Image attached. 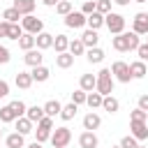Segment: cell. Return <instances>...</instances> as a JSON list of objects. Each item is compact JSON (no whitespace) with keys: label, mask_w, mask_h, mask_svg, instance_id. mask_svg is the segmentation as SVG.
I'll return each mask as SVG.
<instances>
[{"label":"cell","mask_w":148,"mask_h":148,"mask_svg":"<svg viewBox=\"0 0 148 148\" xmlns=\"http://www.w3.org/2000/svg\"><path fill=\"white\" fill-rule=\"evenodd\" d=\"M141 44V39H139V35L136 32H120V35H113V39H111V46L116 49V51H120V53H125V51H136V46Z\"/></svg>","instance_id":"obj_1"},{"label":"cell","mask_w":148,"mask_h":148,"mask_svg":"<svg viewBox=\"0 0 148 148\" xmlns=\"http://www.w3.org/2000/svg\"><path fill=\"white\" fill-rule=\"evenodd\" d=\"M97 83H95V90L99 92V95H111L113 92V74H111V69L109 67H104V69H99L97 74Z\"/></svg>","instance_id":"obj_2"},{"label":"cell","mask_w":148,"mask_h":148,"mask_svg":"<svg viewBox=\"0 0 148 148\" xmlns=\"http://www.w3.org/2000/svg\"><path fill=\"white\" fill-rule=\"evenodd\" d=\"M104 25L109 28L111 35H120V32H125V16L118 12H109V14H104Z\"/></svg>","instance_id":"obj_3"},{"label":"cell","mask_w":148,"mask_h":148,"mask_svg":"<svg viewBox=\"0 0 148 148\" xmlns=\"http://www.w3.org/2000/svg\"><path fill=\"white\" fill-rule=\"evenodd\" d=\"M49 141L53 143V148H67V143L72 141V130L65 127V125H60V127H56V130L51 132Z\"/></svg>","instance_id":"obj_4"},{"label":"cell","mask_w":148,"mask_h":148,"mask_svg":"<svg viewBox=\"0 0 148 148\" xmlns=\"http://www.w3.org/2000/svg\"><path fill=\"white\" fill-rule=\"evenodd\" d=\"M32 132H35V141H39V143L49 141V136H51V132H53V118L44 116V118L37 123V130H32Z\"/></svg>","instance_id":"obj_5"},{"label":"cell","mask_w":148,"mask_h":148,"mask_svg":"<svg viewBox=\"0 0 148 148\" xmlns=\"http://www.w3.org/2000/svg\"><path fill=\"white\" fill-rule=\"evenodd\" d=\"M21 28H23V32L39 35V32L44 30V21H42V18H37L35 14H25V16L21 18Z\"/></svg>","instance_id":"obj_6"},{"label":"cell","mask_w":148,"mask_h":148,"mask_svg":"<svg viewBox=\"0 0 148 148\" xmlns=\"http://www.w3.org/2000/svg\"><path fill=\"white\" fill-rule=\"evenodd\" d=\"M111 74H113V79L120 81V83H130V81H132L130 62H125V60H116V62L111 65Z\"/></svg>","instance_id":"obj_7"},{"label":"cell","mask_w":148,"mask_h":148,"mask_svg":"<svg viewBox=\"0 0 148 148\" xmlns=\"http://www.w3.org/2000/svg\"><path fill=\"white\" fill-rule=\"evenodd\" d=\"M130 134L136 141H146L148 139V123L146 120H130Z\"/></svg>","instance_id":"obj_8"},{"label":"cell","mask_w":148,"mask_h":148,"mask_svg":"<svg viewBox=\"0 0 148 148\" xmlns=\"http://www.w3.org/2000/svg\"><path fill=\"white\" fill-rule=\"evenodd\" d=\"M132 32H136L139 37L148 32V14H146V12L134 14V18H132Z\"/></svg>","instance_id":"obj_9"},{"label":"cell","mask_w":148,"mask_h":148,"mask_svg":"<svg viewBox=\"0 0 148 148\" xmlns=\"http://www.w3.org/2000/svg\"><path fill=\"white\" fill-rule=\"evenodd\" d=\"M65 25L67 28H74V30H79V28H83L86 25V14L83 12H69L67 16H65Z\"/></svg>","instance_id":"obj_10"},{"label":"cell","mask_w":148,"mask_h":148,"mask_svg":"<svg viewBox=\"0 0 148 148\" xmlns=\"http://www.w3.org/2000/svg\"><path fill=\"white\" fill-rule=\"evenodd\" d=\"M79 146H81V148H97V146H99V139H97V134H95V132L83 130V132H81V136H79Z\"/></svg>","instance_id":"obj_11"},{"label":"cell","mask_w":148,"mask_h":148,"mask_svg":"<svg viewBox=\"0 0 148 148\" xmlns=\"http://www.w3.org/2000/svg\"><path fill=\"white\" fill-rule=\"evenodd\" d=\"M35 46H37L39 51L51 49V46H53V35H51V32H46V30H42L39 35H35Z\"/></svg>","instance_id":"obj_12"},{"label":"cell","mask_w":148,"mask_h":148,"mask_svg":"<svg viewBox=\"0 0 148 148\" xmlns=\"http://www.w3.org/2000/svg\"><path fill=\"white\" fill-rule=\"evenodd\" d=\"M23 62H25L28 67H37V65H42V62H44V56H42V51H39V49H30V51H25Z\"/></svg>","instance_id":"obj_13"},{"label":"cell","mask_w":148,"mask_h":148,"mask_svg":"<svg viewBox=\"0 0 148 148\" xmlns=\"http://www.w3.org/2000/svg\"><path fill=\"white\" fill-rule=\"evenodd\" d=\"M99 125H102V118H99V113H95V111H88V113L83 116V130H90V132H95V130H99Z\"/></svg>","instance_id":"obj_14"},{"label":"cell","mask_w":148,"mask_h":148,"mask_svg":"<svg viewBox=\"0 0 148 148\" xmlns=\"http://www.w3.org/2000/svg\"><path fill=\"white\" fill-rule=\"evenodd\" d=\"M21 16H25V14H32L35 12V7H37V0H14V5H12Z\"/></svg>","instance_id":"obj_15"},{"label":"cell","mask_w":148,"mask_h":148,"mask_svg":"<svg viewBox=\"0 0 148 148\" xmlns=\"http://www.w3.org/2000/svg\"><path fill=\"white\" fill-rule=\"evenodd\" d=\"M86 60H88L90 65H99V62L104 60V51H102L99 46H90V49H86Z\"/></svg>","instance_id":"obj_16"},{"label":"cell","mask_w":148,"mask_h":148,"mask_svg":"<svg viewBox=\"0 0 148 148\" xmlns=\"http://www.w3.org/2000/svg\"><path fill=\"white\" fill-rule=\"evenodd\" d=\"M74 65V56L69 51H62V53H56V67L60 69H69Z\"/></svg>","instance_id":"obj_17"},{"label":"cell","mask_w":148,"mask_h":148,"mask_svg":"<svg viewBox=\"0 0 148 148\" xmlns=\"http://www.w3.org/2000/svg\"><path fill=\"white\" fill-rule=\"evenodd\" d=\"M130 74H132V79H143V76L148 74L146 62H143V60H134V62H130Z\"/></svg>","instance_id":"obj_18"},{"label":"cell","mask_w":148,"mask_h":148,"mask_svg":"<svg viewBox=\"0 0 148 148\" xmlns=\"http://www.w3.org/2000/svg\"><path fill=\"white\" fill-rule=\"evenodd\" d=\"M30 76H32V81H37V83H44V81H49L51 69H49V67H44V65H37V67H32Z\"/></svg>","instance_id":"obj_19"},{"label":"cell","mask_w":148,"mask_h":148,"mask_svg":"<svg viewBox=\"0 0 148 148\" xmlns=\"http://www.w3.org/2000/svg\"><path fill=\"white\" fill-rule=\"evenodd\" d=\"M5 143H7V148H25V136L18 132H12L5 136Z\"/></svg>","instance_id":"obj_20"},{"label":"cell","mask_w":148,"mask_h":148,"mask_svg":"<svg viewBox=\"0 0 148 148\" xmlns=\"http://www.w3.org/2000/svg\"><path fill=\"white\" fill-rule=\"evenodd\" d=\"M86 25H88L90 30H99V28L104 25V14H99V12L88 14V16H86Z\"/></svg>","instance_id":"obj_21"},{"label":"cell","mask_w":148,"mask_h":148,"mask_svg":"<svg viewBox=\"0 0 148 148\" xmlns=\"http://www.w3.org/2000/svg\"><path fill=\"white\" fill-rule=\"evenodd\" d=\"M81 42H83V46L86 49H90V46H97V42H99V35H97V30H83V35L79 37Z\"/></svg>","instance_id":"obj_22"},{"label":"cell","mask_w":148,"mask_h":148,"mask_svg":"<svg viewBox=\"0 0 148 148\" xmlns=\"http://www.w3.org/2000/svg\"><path fill=\"white\" fill-rule=\"evenodd\" d=\"M14 83H16V88H21V90H28L35 81H32V76H30V72H18L16 76H14Z\"/></svg>","instance_id":"obj_23"},{"label":"cell","mask_w":148,"mask_h":148,"mask_svg":"<svg viewBox=\"0 0 148 148\" xmlns=\"http://www.w3.org/2000/svg\"><path fill=\"white\" fill-rule=\"evenodd\" d=\"M95 83H97V76L95 74H81V79H79V88L86 90V92L95 90Z\"/></svg>","instance_id":"obj_24"},{"label":"cell","mask_w":148,"mask_h":148,"mask_svg":"<svg viewBox=\"0 0 148 148\" xmlns=\"http://www.w3.org/2000/svg\"><path fill=\"white\" fill-rule=\"evenodd\" d=\"M102 109H104L106 113H116V111L120 109V102H118L113 95H104V97H102Z\"/></svg>","instance_id":"obj_25"},{"label":"cell","mask_w":148,"mask_h":148,"mask_svg":"<svg viewBox=\"0 0 148 148\" xmlns=\"http://www.w3.org/2000/svg\"><path fill=\"white\" fill-rule=\"evenodd\" d=\"M44 116H49V118H56V116H60V109H62V104L58 102V99H49L44 106Z\"/></svg>","instance_id":"obj_26"},{"label":"cell","mask_w":148,"mask_h":148,"mask_svg":"<svg viewBox=\"0 0 148 148\" xmlns=\"http://www.w3.org/2000/svg\"><path fill=\"white\" fill-rule=\"evenodd\" d=\"M14 125H16V132L25 136V134H30V132H32V125H35V123H32V120H28L25 116H21V118H16V120H14Z\"/></svg>","instance_id":"obj_27"},{"label":"cell","mask_w":148,"mask_h":148,"mask_svg":"<svg viewBox=\"0 0 148 148\" xmlns=\"http://www.w3.org/2000/svg\"><path fill=\"white\" fill-rule=\"evenodd\" d=\"M67 46H69V37L67 35H53V46L51 49H56V53L67 51Z\"/></svg>","instance_id":"obj_28"},{"label":"cell","mask_w":148,"mask_h":148,"mask_svg":"<svg viewBox=\"0 0 148 148\" xmlns=\"http://www.w3.org/2000/svg\"><path fill=\"white\" fill-rule=\"evenodd\" d=\"M102 97H104V95H99L97 90H90V92L86 95V104L90 106V111H92V109H102Z\"/></svg>","instance_id":"obj_29"},{"label":"cell","mask_w":148,"mask_h":148,"mask_svg":"<svg viewBox=\"0 0 148 148\" xmlns=\"http://www.w3.org/2000/svg\"><path fill=\"white\" fill-rule=\"evenodd\" d=\"M25 118H28V120H32V123L37 125V123L44 118V109H42V106H37V104H35V106H28V109H25Z\"/></svg>","instance_id":"obj_30"},{"label":"cell","mask_w":148,"mask_h":148,"mask_svg":"<svg viewBox=\"0 0 148 148\" xmlns=\"http://www.w3.org/2000/svg\"><path fill=\"white\" fill-rule=\"evenodd\" d=\"M67 51H69V53L76 58V56H83V53H86V46H83V42L76 37V39H69V46H67Z\"/></svg>","instance_id":"obj_31"},{"label":"cell","mask_w":148,"mask_h":148,"mask_svg":"<svg viewBox=\"0 0 148 148\" xmlns=\"http://www.w3.org/2000/svg\"><path fill=\"white\" fill-rule=\"evenodd\" d=\"M18 46H21L23 51H30V49H35V35H30V32H23V35L18 37Z\"/></svg>","instance_id":"obj_32"},{"label":"cell","mask_w":148,"mask_h":148,"mask_svg":"<svg viewBox=\"0 0 148 148\" xmlns=\"http://www.w3.org/2000/svg\"><path fill=\"white\" fill-rule=\"evenodd\" d=\"M76 111H79V106H76L74 102H69V104H65V106L60 109V118H62V120H72V118L76 116Z\"/></svg>","instance_id":"obj_33"},{"label":"cell","mask_w":148,"mask_h":148,"mask_svg":"<svg viewBox=\"0 0 148 148\" xmlns=\"http://www.w3.org/2000/svg\"><path fill=\"white\" fill-rule=\"evenodd\" d=\"M14 120H16V113L12 111V106L9 104L0 106V123H14Z\"/></svg>","instance_id":"obj_34"},{"label":"cell","mask_w":148,"mask_h":148,"mask_svg":"<svg viewBox=\"0 0 148 148\" xmlns=\"http://www.w3.org/2000/svg\"><path fill=\"white\" fill-rule=\"evenodd\" d=\"M2 18H5V21H9V23H21V18H23V16H21L14 7H7V9L2 12Z\"/></svg>","instance_id":"obj_35"},{"label":"cell","mask_w":148,"mask_h":148,"mask_svg":"<svg viewBox=\"0 0 148 148\" xmlns=\"http://www.w3.org/2000/svg\"><path fill=\"white\" fill-rule=\"evenodd\" d=\"M9 106H12V111L16 113V118L25 116V109H28V106H25V104H23L21 99H12V102H9Z\"/></svg>","instance_id":"obj_36"},{"label":"cell","mask_w":148,"mask_h":148,"mask_svg":"<svg viewBox=\"0 0 148 148\" xmlns=\"http://www.w3.org/2000/svg\"><path fill=\"white\" fill-rule=\"evenodd\" d=\"M23 35V28H21V23H9V37L7 39H14V42H18V37Z\"/></svg>","instance_id":"obj_37"},{"label":"cell","mask_w":148,"mask_h":148,"mask_svg":"<svg viewBox=\"0 0 148 148\" xmlns=\"http://www.w3.org/2000/svg\"><path fill=\"white\" fill-rule=\"evenodd\" d=\"M56 12H58L60 16H67V14L72 12V2H69V0H60V2L56 5Z\"/></svg>","instance_id":"obj_38"},{"label":"cell","mask_w":148,"mask_h":148,"mask_svg":"<svg viewBox=\"0 0 148 148\" xmlns=\"http://www.w3.org/2000/svg\"><path fill=\"white\" fill-rule=\"evenodd\" d=\"M95 12L109 14V12H111V0H95Z\"/></svg>","instance_id":"obj_39"},{"label":"cell","mask_w":148,"mask_h":148,"mask_svg":"<svg viewBox=\"0 0 148 148\" xmlns=\"http://www.w3.org/2000/svg\"><path fill=\"white\" fill-rule=\"evenodd\" d=\"M86 95H88V92L79 88V90H74V92H72V102H74L76 106H81V104H86Z\"/></svg>","instance_id":"obj_40"},{"label":"cell","mask_w":148,"mask_h":148,"mask_svg":"<svg viewBox=\"0 0 148 148\" xmlns=\"http://www.w3.org/2000/svg\"><path fill=\"white\" fill-rule=\"evenodd\" d=\"M136 143H139V141H136L132 134H127V136L120 139V148H136Z\"/></svg>","instance_id":"obj_41"},{"label":"cell","mask_w":148,"mask_h":148,"mask_svg":"<svg viewBox=\"0 0 148 148\" xmlns=\"http://www.w3.org/2000/svg\"><path fill=\"white\" fill-rule=\"evenodd\" d=\"M136 56H139V60H143V62L148 60V44H146V42L136 46Z\"/></svg>","instance_id":"obj_42"},{"label":"cell","mask_w":148,"mask_h":148,"mask_svg":"<svg viewBox=\"0 0 148 148\" xmlns=\"http://www.w3.org/2000/svg\"><path fill=\"white\" fill-rule=\"evenodd\" d=\"M9 60H12V53H9V49L0 44V65H7Z\"/></svg>","instance_id":"obj_43"},{"label":"cell","mask_w":148,"mask_h":148,"mask_svg":"<svg viewBox=\"0 0 148 148\" xmlns=\"http://www.w3.org/2000/svg\"><path fill=\"white\" fill-rule=\"evenodd\" d=\"M81 12H83L86 16H88V14H92V12H95V0H86V2L81 5Z\"/></svg>","instance_id":"obj_44"},{"label":"cell","mask_w":148,"mask_h":148,"mask_svg":"<svg viewBox=\"0 0 148 148\" xmlns=\"http://www.w3.org/2000/svg\"><path fill=\"white\" fill-rule=\"evenodd\" d=\"M130 120H146V111L136 106V109H134V111L130 113Z\"/></svg>","instance_id":"obj_45"},{"label":"cell","mask_w":148,"mask_h":148,"mask_svg":"<svg viewBox=\"0 0 148 148\" xmlns=\"http://www.w3.org/2000/svg\"><path fill=\"white\" fill-rule=\"evenodd\" d=\"M7 95H9V83L5 79H0V99H5Z\"/></svg>","instance_id":"obj_46"},{"label":"cell","mask_w":148,"mask_h":148,"mask_svg":"<svg viewBox=\"0 0 148 148\" xmlns=\"http://www.w3.org/2000/svg\"><path fill=\"white\" fill-rule=\"evenodd\" d=\"M0 37H9V21H0Z\"/></svg>","instance_id":"obj_47"},{"label":"cell","mask_w":148,"mask_h":148,"mask_svg":"<svg viewBox=\"0 0 148 148\" xmlns=\"http://www.w3.org/2000/svg\"><path fill=\"white\" fill-rule=\"evenodd\" d=\"M136 106H139V109H143V111H148V95H141V97H139V102H136Z\"/></svg>","instance_id":"obj_48"},{"label":"cell","mask_w":148,"mask_h":148,"mask_svg":"<svg viewBox=\"0 0 148 148\" xmlns=\"http://www.w3.org/2000/svg\"><path fill=\"white\" fill-rule=\"evenodd\" d=\"M111 2H116V5H118V7H127V5H130V2H132V0H111Z\"/></svg>","instance_id":"obj_49"},{"label":"cell","mask_w":148,"mask_h":148,"mask_svg":"<svg viewBox=\"0 0 148 148\" xmlns=\"http://www.w3.org/2000/svg\"><path fill=\"white\" fill-rule=\"evenodd\" d=\"M60 0H42V5H46V7H56Z\"/></svg>","instance_id":"obj_50"},{"label":"cell","mask_w":148,"mask_h":148,"mask_svg":"<svg viewBox=\"0 0 148 148\" xmlns=\"http://www.w3.org/2000/svg\"><path fill=\"white\" fill-rule=\"evenodd\" d=\"M25 148H42V143H39V141H35V143H30V146H25Z\"/></svg>","instance_id":"obj_51"},{"label":"cell","mask_w":148,"mask_h":148,"mask_svg":"<svg viewBox=\"0 0 148 148\" xmlns=\"http://www.w3.org/2000/svg\"><path fill=\"white\" fill-rule=\"evenodd\" d=\"M136 148H146V146H143V143H136Z\"/></svg>","instance_id":"obj_52"},{"label":"cell","mask_w":148,"mask_h":148,"mask_svg":"<svg viewBox=\"0 0 148 148\" xmlns=\"http://www.w3.org/2000/svg\"><path fill=\"white\" fill-rule=\"evenodd\" d=\"M143 37H146V44H148V32H146V35H143Z\"/></svg>","instance_id":"obj_53"},{"label":"cell","mask_w":148,"mask_h":148,"mask_svg":"<svg viewBox=\"0 0 148 148\" xmlns=\"http://www.w3.org/2000/svg\"><path fill=\"white\" fill-rule=\"evenodd\" d=\"M132 2H146V0H132Z\"/></svg>","instance_id":"obj_54"},{"label":"cell","mask_w":148,"mask_h":148,"mask_svg":"<svg viewBox=\"0 0 148 148\" xmlns=\"http://www.w3.org/2000/svg\"><path fill=\"white\" fill-rule=\"evenodd\" d=\"M111 148H120V143H118V146H111Z\"/></svg>","instance_id":"obj_55"},{"label":"cell","mask_w":148,"mask_h":148,"mask_svg":"<svg viewBox=\"0 0 148 148\" xmlns=\"http://www.w3.org/2000/svg\"><path fill=\"white\" fill-rule=\"evenodd\" d=\"M146 123H148V111H146Z\"/></svg>","instance_id":"obj_56"},{"label":"cell","mask_w":148,"mask_h":148,"mask_svg":"<svg viewBox=\"0 0 148 148\" xmlns=\"http://www.w3.org/2000/svg\"><path fill=\"white\" fill-rule=\"evenodd\" d=\"M0 136H2V127H0Z\"/></svg>","instance_id":"obj_57"},{"label":"cell","mask_w":148,"mask_h":148,"mask_svg":"<svg viewBox=\"0 0 148 148\" xmlns=\"http://www.w3.org/2000/svg\"><path fill=\"white\" fill-rule=\"evenodd\" d=\"M69 2H74V0H69Z\"/></svg>","instance_id":"obj_58"}]
</instances>
